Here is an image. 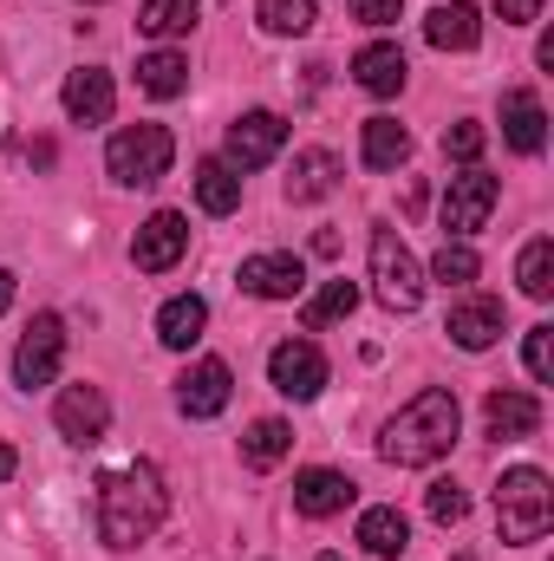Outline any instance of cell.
Segmentation results:
<instances>
[{
  "label": "cell",
  "mask_w": 554,
  "mask_h": 561,
  "mask_svg": "<svg viewBox=\"0 0 554 561\" xmlns=\"http://www.w3.org/2000/svg\"><path fill=\"white\" fill-rule=\"evenodd\" d=\"M457 431H463L457 392L430 386V392H417L412 405H399V412L385 419V431H379V457H385V463H399V470H424V463L450 457Z\"/></svg>",
  "instance_id": "1"
},
{
  "label": "cell",
  "mask_w": 554,
  "mask_h": 561,
  "mask_svg": "<svg viewBox=\"0 0 554 561\" xmlns=\"http://www.w3.org/2000/svg\"><path fill=\"white\" fill-rule=\"evenodd\" d=\"M163 516H170V490H163V477L150 463L112 470L99 483V536H105V549H138V542H150L163 529Z\"/></svg>",
  "instance_id": "2"
},
{
  "label": "cell",
  "mask_w": 554,
  "mask_h": 561,
  "mask_svg": "<svg viewBox=\"0 0 554 561\" xmlns=\"http://www.w3.org/2000/svg\"><path fill=\"white\" fill-rule=\"evenodd\" d=\"M549 523H554L549 477H542L535 463L503 470V483H496V529H503V542H509V549H529V542L549 536Z\"/></svg>",
  "instance_id": "3"
},
{
  "label": "cell",
  "mask_w": 554,
  "mask_h": 561,
  "mask_svg": "<svg viewBox=\"0 0 554 561\" xmlns=\"http://www.w3.org/2000/svg\"><path fill=\"white\" fill-rule=\"evenodd\" d=\"M170 163H176V138H170L163 125H125L118 138L105 144V170H112V183H125V190L163 183Z\"/></svg>",
  "instance_id": "4"
},
{
  "label": "cell",
  "mask_w": 554,
  "mask_h": 561,
  "mask_svg": "<svg viewBox=\"0 0 554 561\" xmlns=\"http://www.w3.org/2000/svg\"><path fill=\"white\" fill-rule=\"evenodd\" d=\"M372 287H379V307L385 313H417L424 307V268H417V255L405 249V236L399 229H372Z\"/></svg>",
  "instance_id": "5"
},
{
  "label": "cell",
  "mask_w": 554,
  "mask_h": 561,
  "mask_svg": "<svg viewBox=\"0 0 554 561\" xmlns=\"http://www.w3.org/2000/svg\"><path fill=\"white\" fill-rule=\"evenodd\" d=\"M59 366H66V320L59 313H33V327L13 346V386L20 392H39V386L59 379Z\"/></svg>",
  "instance_id": "6"
},
{
  "label": "cell",
  "mask_w": 554,
  "mask_h": 561,
  "mask_svg": "<svg viewBox=\"0 0 554 561\" xmlns=\"http://www.w3.org/2000/svg\"><path fill=\"white\" fill-rule=\"evenodd\" d=\"M496 176L489 170H463V176H450V190H443V203H437V222H443V236L450 242H463V236H476L489 216H496Z\"/></svg>",
  "instance_id": "7"
},
{
  "label": "cell",
  "mask_w": 554,
  "mask_h": 561,
  "mask_svg": "<svg viewBox=\"0 0 554 561\" xmlns=\"http://www.w3.org/2000/svg\"><path fill=\"white\" fill-rule=\"evenodd\" d=\"M268 379H275L280 399L307 405V399L326 392V353H320L313 340H280L275 353H268Z\"/></svg>",
  "instance_id": "8"
},
{
  "label": "cell",
  "mask_w": 554,
  "mask_h": 561,
  "mask_svg": "<svg viewBox=\"0 0 554 561\" xmlns=\"http://www.w3.org/2000/svg\"><path fill=\"white\" fill-rule=\"evenodd\" d=\"M287 144V118L280 112H242L229 125V144H222V163L229 170H268Z\"/></svg>",
  "instance_id": "9"
},
{
  "label": "cell",
  "mask_w": 554,
  "mask_h": 561,
  "mask_svg": "<svg viewBox=\"0 0 554 561\" xmlns=\"http://www.w3.org/2000/svg\"><path fill=\"white\" fill-rule=\"evenodd\" d=\"M183 255H189V216L183 209H157L131 236V262H138L143 275H170Z\"/></svg>",
  "instance_id": "10"
},
{
  "label": "cell",
  "mask_w": 554,
  "mask_h": 561,
  "mask_svg": "<svg viewBox=\"0 0 554 561\" xmlns=\"http://www.w3.org/2000/svg\"><path fill=\"white\" fill-rule=\"evenodd\" d=\"M53 424H59V437L66 444H99L105 431H112V399L99 392V386H66L59 399H53Z\"/></svg>",
  "instance_id": "11"
},
{
  "label": "cell",
  "mask_w": 554,
  "mask_h": 561,
  "mask_svg": "<svg viewBox=\"0 0 554 561\" xmlns=\"http://www.w3.org/2000/svg\"><path fill=\"white\" fill-rule=\"evenodd\" d=\"M229 399H235V373L222 359H196L176 379V412L183 419H216V412H229Z\"/></svg>",
  "instance_id": "12"
},
{
  "label": "cell",
  "mask_w": 554,
  "mask_h": 561,
  "mask_svg": "<svg viewBox=\"0 0 554 561\" xmlns=\"http://www.w3.org/2000/svg\"><path fill=\"white\" fill-rule=\"evenodd\" d=\"M242 287H249L255 300H293V294L307 287V262H300V255H287V249L249 255V262H242Z\"/></svg>",
  "instance_id": "13"
},
{
  "label": "cell",
  "mask_w": 554,
  "mask_h": 561,
  "mask_svg": "<svg viewBox=\"0 0 554 561\" xmlns=\"http://www.w3.org/2000/svg\"><path fill=\"white\" fill-rule=\"evenodd\" d=\"M353 79H359L372 99H399L405 79H412L405 46H399V39H372V46H359V53H353Z\"/></svg>",
  "instance_id": "14"
},
{
  "label": "cell",
  "mask_w": 554,
  "mask_h": 561,
  "mask_svg": "<svg viewBox=\"0 0 554 561\" xmlns=\"http://www.w3.org/2000/svg\"><path fill=\"white\" fill-rule=\"evenodd\" d=\"M483 431H489L496 444H522V437H535V431H542V405H535L529 392L503 386V392H489V399H483Z\"/></svg>",
  "instance_id": "15"
},
{
  "label": "cell",
  "mask_w": 554,
  "mask_h": 561,
  "mask_svg": "<svg viewBox=\"0 0 554 561\" xmlns=\"http://www.w3.org/2000/svg\"><path fill=\"white\" fill-rule=\"evenodd\" d=\"M59 99H66V118H72V125H105L112 105H118V85H112L105 66H79Z\"/></svg>",
  "instance_id": "16"
},
{
  "label": "cell",
  "mask_w": 554,
  "mask_h": 561,
  "mask_svg": "<svg viewBox=\"0 0 554 561\" xmlns=\"http://www.w3.org/2000/svg\"><path fill=\"white\" fill-rule=\"evenodd\" d=\"M503 300H489V294H470V300H457L450 307V340L463 346V353H489L496 340H503Z\"/></svg>",
  "instance_id": "17"
},
{
  "label": "cell",
  "mask_w": 554,
  "mask_h": 561,
  "mask_svg": "<svg viewBox=\"0 0 554 561\" xmlns=\"http://www.w3.org/2000/svg\"><path fill=\"white\" fill-rule=\"evenodd\" d=\"M353 496H359V483H353L346 470H300V477H293V510H300V516H313V523L339 516Z\"/></svg>",
  "instance_id": "18"
},
{
  "label": "cell",
  "mask_w": 554,
  "mask_h": 561,
  "mask_svg": "<svg viewBox=\"0 0 554 561\" xmlns=\"http://www.w3.org/2000/svg\"><path fill=\"white\" fill-rule=\"evenodd\" d=\"M424 39H430L437 53H470V46L483 39V13H476L470 0H437L430 20H424Z\"/></svg>",
  "instance_id": "19"
},
{
  "label": "cell",
  "mask_w": 554,
  "mask_h": 561,
  "mask_svg": "<svg viewBox=\"0 0 554 561\" xmlns=\"http://www.w3.org/2000/svg\"><path fill=\"white\" fill-rule=\"evenodd\" d=\"M503 138H509V150H522V157H535L549 144V112H542V99L529 85L503 92Z\"/></svg>",
  "instance_id": "20"
},
{
  "label": "cell",
  "mask_w": 554,
  "mask_h": 561,
  "mask_svg": "<svg viewBox=\"0 0 554 561\" xmlns=\"http://www.w3.org/2000/svg\"><path fill=\"white\" fill-rule=\"evenodd\" d=\"M203 327H209V300H203V294H170V300L157 307V340H163L170 353H189V346L203 340Z\"/></svg>",
  "instance_id": "21"
},
{
  "label": "cell",
  "mask_w": 554,
  "mask_h": 561,
  "mask_svg": "<svg viewBox=\"0 0 554 561\" xmlns=\"http://www.w3.org/2000/svg\"><path fill=\"white\" fill-rule=\"evenodd\" d=\"M333 183H339V157L313 144V150H300V157H293L287 203H320V196H333Z\"/></svg>",
  "instance_id": "22"
},
{
  "label": "cell",
  "mask_w": 554,
  "mask_h": 561,
  "mask_svg": "<svg viewBox=\"0 0 554 561\" xmlns=\"http://www.w3.org/2000/svg\"><path fill=\"white\" fill-rule=\"evenodd\" d=\"M242 183H249V176L229 170L222 157H203V163H196V203H203L209 216H235V209H242Z\"/></svg>",
  "instance_id": "23"
},
{
  "label": "cell",
  "mask_w": 554,
  "mask_h": 561,
  "mask_svg": "<svg viewBox=\"0 0 554 561\" xmlns=\"http://www.w3.org/2000/svg\"><path fill=\"white\" fill-rule=\"evenodd\" d=\"M359 542H366V556L399 561L405 549H412V523H405L392 503H379V510H366V516H359Z\"/></svg>",
  "instance_id": "24"
},
{
  "label": "cell",
  "mask_w": 554,
  "mask_h": 561,
  "mask_svg": "<svg viewBox=\"0 0 554 561\" xmlns=\"http://www.w3.org/2000/svg\"><path fill=\"white\" fill-rule=\"evenodd\" d=\"M359 157H366V170H399V163L412 157V131H405L399 118H366Z\"/></svg>",
  "instance_id": "25"
},
{
  "label": "cell",
  "mask_w": 554,
  "mask_h": 561,
  "mask_svg": "<svg viewBox=\"0 0 554 561\" xmlns=\"http://www.w3.org/2000/svg\"><path fill=\"white\" fill-rule=\"evenodd\" d=\"M138 85L150 92V99H183V92H189V59H183L176 46L143 53L138 59Z\"/></svg>",
  "instance_id": "26"
},
{
  "label": "cell",
  "mask_w": 554,
  "mask_h": 561,
  "mask_svg": "<svg viewBox=\"0 0 554 561\" xmlns=\"http://www.w3.org/2000/svg\"><path fill=\"white\" fill-rule=\"evenodd\" d=\"M196 13H203V0H143L138 33L157 39V46H170V39H183V33L196 26Z\"/></svg>",
  "instance_id": "27"
},
{
  "label": "cell",
  "mask_w": 554,
  "mask_h": 561,
  "mask_svg": "<svg viewBox=\"0 0 554 561\" xmlns=\"http://www.w3.org/2000/svg\"><path fill=\"white\" fill-rule=\"evenodd\" d=\"M287 450H293V424L287 419H255L249 437H242V463H249V470H275Z\"/></svg>",
  "instance_id": "28"
},
{
  "label": "cell",
  "mask_w": 554,
  "mask_h": 561,
  "mask_svg": "<svg viewBox=\"0 0 554 561\" xmlns=\"http://www.w3.org/2000/svg\"><path fill=\"white\" fill-rule=\"evenodd\" d=\"M255 20L275 39H300V33H313V0H255Z\"/></svg>",
  "instance_id": "29"
},
{
  "label": "cell",
  "mask_w": 554,
  "mask_h": 561,
  "mask_svg": "<svg viewBox=\"0 0 554 561\" xmlns=\"http://www.w3.org/2000/svg\"><path fill=\"white\" fill-rule=\"evenodd\" d=\"M516 280H522V294H529V300H549V294H554V242H549V236H535V242L522 249Z\"/></svg>",
  "instance_id": "30"
},
{
  "label": "cell",
  "mask_w": 554,
  "mask_h": 561,
  "mask_svg": "<svg viewBox=\"0 0 554 561\" xmlns=\"http://www.w3.org/2000/svg\"><path fill=\"white\" fill-rule=\"evenodd\" d=\"M353 307H359V287H353V280H326V287L307 300L300 320H307V327H333V320H346Z\"/></svg>",
  "instance_id": "31"
},
{
  "label": "cell",
  "mask_w": 554,
  "mask_h": 561,
  "mask_svg": "<svg viewBox=\"0 0 554 561\" xmlns=\"http://www.w3.org/2000/svg\"><path fill=\"white\" fill-rule=\"evenodd\" d=\"M476 275H483V262H476V249H470V242H450V236H443V249L430 255V280H450V287H470Z\"/></svg>",
  "instance_id": "32"
},
{
  "label": "cell",
  "mask_w": 554,
  "mask_h": 561,
  "mask_svg": "<svg viewBox=\"0 0 554 561\" xmlns=\"http://www.w3.org/2000/svg\"><path fill=\"white\" fill-rule=\"evenodd\" d=\"M424 510H430V523H443V529H450V523H463V516H470V490H463L457 477H437V483L424 490Z\"/></svg>",
  "instance_id": "33"
},
{
  "label": "cell",
  "mask_w": 554,
  "mask_h": 561,
  "mask_svg": "<svg viewBox=\"0 0 554 561\" xmlns=\"http://www.w3.org/2000/svg\"><path fill=\"white\" fill-rule=\"evenodd\" d=\"M483 144H489V131H483L476 118H457V125L443 131V157H450V163H463V170H476V157H483Z\"/></svg>",
  "instance_id": "34"
},
{
  "label": "cell",
  "mask_w": 554,
  "mask_h": 561,
  "mask_svg": "<svg viewBox=\"0 0 554 561\" xmlns=\"http://www.w3.org/2000/svg\"><path fill=\"white\" fill-rule=\"evenodd\" d=\"M522 359H529V373L549 386V379H554V327H529V346H522Z\"/></svg>",
  "instance_id": "35"
},
{
  "label": "cell",
  "mask_w": 554,
  "mask_h": 561,
  "mask_svg": "<svg viewBox=\"0 0 554 561\" xmlns=\"http://www.w3.org/2000/svg\"><path fill=\"white\" fill-rule=\"evenodd\" d=\"M399 13H405V0H353V20H366V26H399Z\"/></svg>",
  "instance_id": "36"
},
{
  "label": "cell",
  "mask_w": 554,
  "mask_h": 561,
  "mask_svg": "<svg viewBox=\"0 0 554 561\" xmlns=\"http://www.w3.org/2000/svg\"><path fill=\"white\" fill-rule=\"evenodd\" d=\"M542 7H549V0H496V13H503L509 26H535V20H542Z\"/></svg>",
  "instance_id": "37"
},
{
  "label": "cell",
  "mask_w": 554,
  "mask_h": 561,
  "mask_svg": "<svg viewBox=\"0 0 554 561\" xmlns=\"http://www.w3.org/2000/svg\"><path fill=\"white\" fill-rule=\"evenodd\" d=\"M13 470H20V457H13V444H0V483H7Z\"/></svg>",
  "instance_id": "38"
},
{
  "label": "cell",
  "mask_w": 554,
  "mask_h": 561,
  "mask_svg": "<svg viewBox=\"0 0 554 561\" xmlns=\"http://www.w3.org/2000/svg\"><path fill=\"white\" fill-rule=\"evenodd\" d=\"M7 307H13V275L0 268V313H7Z\"/></svg>",
  "instance_id": "39"
},
{
  "label": "cell",
  "mask_w": 554,
  "mask_h": 561,
  "mask_svg": "<svg viewBox=\"0 0 554 561\" xmlns=\"http://www.w3.org/2000/svg\"><path fill=\"white\" fill-rule=\"evenodd\" d=\"M313 561H339V556H313Z\"/></svg>",
  "instance_id": "40"
}]
</instances>
